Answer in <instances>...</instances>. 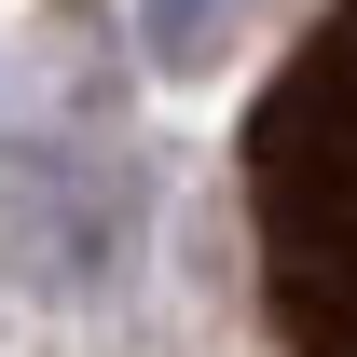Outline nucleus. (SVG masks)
Here are the masks:
<instances>
[{"label": "nucleus", "instance_id": "obj_2", "mask_svg": "<svg viewBox=\"0 0 357 357\" xmlns=\"http://www.w3.org/2000/svg\"><path fill=\"white\" fill-rule=\"evenodd\" d=\"M110 248H124V178H83V151L28 165V192H14V261L42 275V289H69V275H96Z\"/></svg>", "mask_w": 357, "mask_h": 357}, {"label": "nucleus", "instance_id": "obj_1", "mask_svg": "<svg viewBox=\"0 0 357 357\" xmlns=\"http://www.w3.org/2000/svg\"><path fill=\"white\" fill-rule=\"evenodd\" d=\"M261 303L289 357H357V0H330L248 124Z\"/></svg>", "mask_w": 357, "mask_h": 357}, {"label": "nucleus", "instance_id": "obj_3", "mask_svg": "<svg viewBox=\"0 0 357 357\" xmlns=\"http://www.w3.org/2000/svg\"><path fill=\"white\" fill-rule=\"evenodd\" d=\"M220 28H234V0H151V14H137L151 69H206V55H220Z\"/></svg>", "mask_w": 357, "mask_h": 357}]
</instances>
